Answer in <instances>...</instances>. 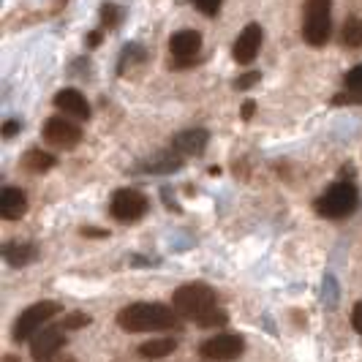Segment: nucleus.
<instances>
[{
  "label": "nucleus",
  "instance_id": "obj_1",
  "mask_svg": "<svg viewBox=\"0 0 362 362\" xmlns=\"http://www.w3.org/2000/svg\"><path fill=\"white\" fill-rule=\"evenodd\" d=\"M172 308L180 313L185 322H194L199 327L226 325V313L221 310L216 300V291L207 284H185L172 294Z\"/></svg>",
  "mask_w": 362,
  "mask_h": 362
},
{
  "label": "nucleus",
  "instance_id": "obj_2",
  "mask_svg": "<svg viewBox=\"0 0 362 362\" xmlns=\"http://www.w3.org/2000/svg\"><path fill=\"white\" fill-rule=\"evenodd\" d=\"M182 316L161 303H134L117 313V325L128 332H172L180 329Z\"/></svg>",
  "mask_w": 362,
  "mask_h": 362
},
{
  "label": "nucleus",
  "instance_id": "obj_3",
  "mask_svg": "<svg viewBox=\"0 0 362 362\" xmlns=\"http://www.w3.org/2000/svg\"><path fill=\"white\" fill-rule=\"evenodd\" d=\"M360 204V194L351 182H335L332 188H327L325 194L316 199V213L322 218H332V221H341V218L351 216Z\"/></svg>",
  "mask_w": 362,
  "mask_h": 362
},
{
  "label": "nucleus",
  "instance_id": "obj_4",
  "mask_svg": "<svg viewBox=\"0 0 362 362\" xmlns=\"http://www.w3.org/2000/svg\"><path fill=\"white\" fill-rule=\"evenodd\" d=\"M329 30H332V0H308L305 3L303 38L310 47H325Z\"/></svg>",
  "mask_w": 362,
  "mask_h": 362
},
{
  "label": "nucleus",
  "instance_id": "obj_5",
  "mask_svg": "<svg viewBox=\"0 0 362 362\" xmlns=\"http://www.w3.org/2000/svg\"><path fill=\"white\" fill-rule=\"evenodd\" d=\"M60 313V305L52 303V300H44V303H36V305H30L28 310H22L17 316V322H14V329H11V338L22 344V341H30L33 335H36L41 327L47 325V322H52L54 316Z\"/></svg>",
  "mask_w": 362,
  "mask_h": 362
},
{
  "label": "nucleus",
  "instance_id": "obj_6",
  "mask_svg": "<svg viewBox=\"0 0 362 362\" xmlns=\"http://www.w3.org/2000/svg\"><path fill=\"white\" fill-rule=\"evenodd\" d=\"M147 207H150V202L142 191H134V188H120L112 202H109V210H112V216L117 218V221H123V223H131V221H139V218L147 213Z\"/></svg>",
  "mask_w": 362,
  "mask_h": 362
},
{
  "label": "nucleus",
  "instance_id": "obj_7",
  "mask_svg": "<svg viewBox=\"0 0 362 362\" xmlns=\"http://www.w3.org/2000/svg\"><path fill=\"white\" fill-rule=\"evenodd\" d=\"M243 351H245V341H243L240 335H235V332L213 335V338H207V341L199 346L202 357H207V360H213V362L237 360Z\"/></svg>",
  "mask_w": 362,
  "mask_h": 362
},
{
  "label": "nucleus",
  "instance_id": "obj_8",
  "mask_svg": "<svg viewBox=\"0 0 362 362\" xmlns=\"http://www.w3.org/2000/svg\"><path fill=\"white\" fill-rule=\"evenodd\" d=\"M66 325L63 327H41L30 338V354L36 362H52L57 351L66 346Z\"/></svg>",
  "mask_w": 362,
  "mask_h": 362
},
{
  "label": "nucleus",
  "instance_id": "obj_9",
  "mask_svg": "<svg viewBox=\"0 0 362 362\" xmlns=\"http://www.w3.org/2000/svg\"><path fill=\"white\" fill-rule=\"evenodd\" d=\"M202 49V36L197 30H180L169 38V52H172V63L177 69H185L194 63V57Z\"/></svg>",
  "mask_w": 362,
  "mask_h": 362
},
{
  "label": "nucleus",
  "instance_id": "obj_10",
  "mask_svg": "<svg viewBox=\"0 0 362 362\" xmlns=\"http://www.w3.org/2000/svg\"><path fill=\"white\" fill-rule=\"evenodd\" d=\"M44 139L52 147H76L82 139V131L76 123H71L69 117H49L44 123Z\"/></svg>",
  "mask_w": 362,
  "mask_h": 362
},
{
  "label": "nucleus",
  "instance_id": "obj_11",
  "mask_svg": "<svg viewBox=\"0 0 362 362\" xmlns=\"http://www.w3.org/2000/svg\"><path fill=\"white\" fill-rule=\"evenodd\" d=\"M262 38H264V33H262V28H259L256 22L243 28V33H240L235 41V60L240 66L254 63L259 49H262Z\"/></svg>",
  "mask_w": 362,
  "mask_h": 362
},
{
  "label": "nucleus",
  "instance_id": "obj_12",
  "mask_svg": "<svg viewBox=\"0 0 362 362\" xmlns=\"http://www.w3.org/2000/svg\"><path fill=\"white\" fill-rule=\"evenodd\" d=\"M54 107L60 112H66L69 117H76V120H88L90 117V104L85 101V95L74 88H66L54 95Z\"/></svg>",
  "mask_w": 362,
  "mask_h": 362
},
{
  "label": "nucleus",
  "instance_id": "obj_13",
  "mask_svg": "<svg viewBox=\"0 0 362 362\" xmlns=\"http://www.w3.org/2000/svg\"><path fill=\"white\" fill-rule=\"evenodd\" d=\"M28 213V197L19 188H3L0 194V216L6 221H19Z\"/></svg>",
  "mask_w": 362,
  "mask_h": 362
},
{
  "label": "nucleus",
  "instance_id": "obj_14",
  "mask_svg": "<svg viewBox=\"0 0 362 362\" xmlns=\"http://www.w3.org/2000/svg\"><path fill=\"white\" fill-rule=\"evenodd\" d=\"M207 131H202V128H191V131H182L175 136V142L172 147L180 153V156H199L202 150L207 147Z\"/></svg>",
  "mask_w": 362,
  "mask_h": 362
},
{
  "label": "nucleus",
  "instance_id": "obj_15",
  "mask_svg": "<svg viewBox=\"0 0 362 362\" xmlns=\"http://www.w3.org/2000/svg\"><path fill=\"white\" fill-rule=\"evenodd\" d=\"M3 256H6V262H8V264L22 267V264H30V262L38 256V251H36V245H33V243H11V245H6V248H3Z\"/></svg>",
  "mask_w": 362,
  "mask_h": 362
},
{
  "label": "nucleus",
  "instance_id": "obj_16",
  "mask_svg": "<svg viewBox=\"0 0 362 362\" xmlns=\"http://www.w3.org/2000/svg\"><path fill=\"white\" fill-rule=\"evenodd\" d=\"M175 349H177V341H175V338H153V341H147V344L139 346V354H142L145 360H163V357H169Z\"/></svg>",
  "mask_w": 362,
  "mask_h": 362
},
{
  "label": "nucleus",
  "instance_id": "obj_17",
  "mask_svg": "<svg viewBox=\"0 0 362 362\" xmlns=\"http://www.w3.org/2000/svg\"><path fill=\"white\" fill-rule=\"evenodd\" d=\"M22 166L28 169V172H49L54 166V156L52 153H44V150H28V156L22 158Z\"/></svg>",
  "mask_w": 362,
  "mask_h": 362
},
{
  "label": "nucleus",
  "instance_id": "obj_18",
  "mask_svg": "<svg viewBox=\"0 0 362 362\" xmlns=\"http://www.w3.org/2000/svg\"><path fill=\"white\" fill-rule=\"evenodd\" d=\"M344 85L349 93L335 98L338 104H341V101H362V66H357V69H351V71L346 74Z\"/></svg>",
  "mask_w": 362,
  "mask_h": 362
},
{
  "label": "nucleus",
  "instance_id": "obj_19",
  "mask_svg": "<svg viewBox=\"0 0 362 362\" xmlns=\"http://www.w3.org/2000/svg\"><path fill=\"white\" fill-rule=\"evenodd\" d=\"M341 41H344L346 49H360L362 47V19L360 17H349L341 30Z\"/></svg>",
  "mask_w": 362,
  "mask_h": 362
},
{
  "label": "nucleus",
  "instance_id": "obj_20",
  "mask_svg": "<svg viewBox=\"0 0 362 362\" xmlns=\"http://www.w3.org/2000/svg\"><path fill=\"white\" fill-rule=\"evenodd\" d=\"M117 19H120V8H117L115 3H104V6H101V25H104V28H115Z\"/></svg>",
  "mask_w": 362,
  "mask_h": 362
},
{
  "label": "nucleus",
  "instance_id": "obj_21",
  "mask_svg": "<svg viewBox=\"0 0 362 362\" xmlns=\"http://www.w3.org/2000/svg\"><path fill=\"white\" fill-rule=\"evenodd\" d=\"M194 3V8L202 11L204 17H216L218 8H221V0H191Z\"/></svg>",
  "mask_w": 362,
  "mask_h": 362
},
{
  "label": "nucleus",
  "instance_id": "obj_22",
  "mask_svg": "<svg viewBox=\"0 0 362 362\" xmlns=\"http://www.w3.org/2000/svg\"><path fill=\"white\" fill-rule=\"evenodd\" d=\"M63 325H66V329H79V327L90 325V316L76 310V313H71V316H66V322H63Z\"/></svg>",
  "mask_w": 362,
  "mask_h": 362
},
{
  "label": "nucleus",
  "instance_id": "obj_23",
  "mask_svg": "<svg viewBox=\"0 0 362 362\" xmlns=\"http://www.w3.org/2000/svg\"><path fill=\"white\" fill-rule=\"evenodd\" d=\"M262 76H259V71H251V74H243L240 79H235V88L237 90H248L251 85H256Z\"/></svg>",
  "mask_w": 362,
  "mask_h": 362
},
{
  "label": "nucleus",
  "instance_id": "obj_24",
  "mask_svg": "<svg viewBox=\"0 0 362 362\" xmlns=\"http://www.w3.org/2000/svg\"><path fill=\"white\" fill-rule=\"evenodd\" d=\"M351 327L362 335V303H357L354 310H351Z\"/></svg>",
  "mask_w": 362,
  "mask_h": 362
},
{
  "label": "nucleus",
  "instance_id": "obj_25",
  "mask_svg": "<svg viewBox=\"0 0 362 362\" xmlns=\"http://www.w3.org/2000/svg\"><path fill=\"white\" fill-rule=\"evenodd\" d=\"M17 131H19V123H17V120H8V123L3 126V136H6V139H11V136H14Z\"/></svg>",
  "mask_w": 362,
  "mask_h": 362
},
{
  "label": "nucleus",
  "instance_id": "obj_26",
  "mask_svg": "<svg viewBox=\"0 0 362 362\" xmlns=\"http://www.w3.org/2000/svg\"><path fill=\"white\" fill-rule=\"evenodd\" d=\"M254 109H256V104L254 101H248V104L243 107V120H251V117H254Z\"/></svg>",
  "mask_w": 362,
  "mask_h": 362
},
{
  "label": "nucleus",
  "instance_id": "obj_27",
  "mask_svg": "<svg viewBox=\"0 0 362 362\" xmlns=\"http://www.w3.org/2000/svg\"><path fill=\"white\" fill-rule=\"evenodd\" d=\"M88 41H90V47H98V41H101V33H98V30H93L90 36H88Z\"/></svg>",
  "mask_w": 362,
  "mask_h": 362
},
{
  "label": "nucleus",
  "instance_id": "obj_28",
  "mask_svg": "<svg viewBox=\"0 0 362 362\" xmlns=\"http://www.w3.org/2000/svg\"><path fill=\"white\" fill-rule=\"evenodd\" d=\"M52 362H76V360H74V357H60V354H57Z\"/></svg>",
  "mask_w": 362,
  "mask_h": 362
}]
</instances>
